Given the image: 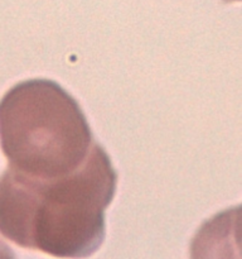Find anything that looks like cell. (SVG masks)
<instances>
[{
    "mask_svg": "<svg viewBox=\"0 0 242 259\" xmlns=\"http://www.w3.org/2000/svg\"><path fill=\"white\" fill-rule=\"evenodd\" d=\"M191 259H241V206L207 220L191 243Z\"/></svg>",
    "mask_w": 242,
    "mask_h": 259,
    "instance_id": "obj_3",
    "label": "cell"
},
{
    "mask_svg": "<svg viewBox=\"0 0 242 259\" xmlns=\"http://www.w3.org/2000/svg\"><path fill=\"white\" fill-rule=\"evenodd\" d=\"M93 144L80 104L54 81H23L0 100V146L8 168L34 179L62 177L85 163Z\"/></svg>",
    "mask_w": 242,
    "mask_h": 259,
    "instance_id": "obj_2",
    "label": "cell"
},
{
    "mask_svg": "<svg viewBox=\"0 0 242 259\" xmlns=\"http://www.w3.org/2000/svg\"><path fill=\"white\" fill-rule=\"evenodd\" d=\"M0 259H15L14 253L2 239H0Z\"/></svg>",
    "mask_w": 242,
    "mask_h": 259,
    "instance_id": "obj_4",
    "label": "cell"
},
{
    "mask_svg": "<svg viewBox=\"0 0 242 259\" xmlns=\"http://www.w3.org/2000/svg\"><path fill=\"white\" fill-rule=\"evenodd\" d=\"M226 2H237V0H226Z\"/></svg>",
    "mask_w": 242,
    "mask_h": 259,
    "instance_id": "obj_5",
    "label": "cell"
},
{
    "mask_svg": "<svg viewBox=\"0 0 242 259\" xmlns=\"http://www.w3.org/2000/svg\"><path fill=\"white\" fill-rule=\"evenodd\" d=\"M117 175L98 143L85 163L55 179H34L8 168L0 176V234L55 258L92 255L105 239V210Z\"/></svg>",
    "mask_w": 242,
    "mask_h": 259,
    "instance_id": "obj_1",
    "label": "cell"
}]
</instances>
